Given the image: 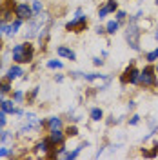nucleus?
<instances>
[{
	"label": "nucleus",
	"instance_id": "obj_30",
	"mask_svg": "<svg viewBox=\"0 0 158 160\" xmlns=\"http://www.w3.org/2000/svg\"><path fill=\"white\" fill-rule=\"evenodd\" d=\"M135 108H136V102H135V100H131V102L127 104V109H129V111H133Z\"/></svg>",
	"mask_w": 158,
	"mask_h": 160
},
{
	"label": "nucleus",
	"instance_id": "obj_19",
	"mask_svg": "<svg viewBox=\"0 0 158 160\" xmlns=\"http://www.w3.org/2000/svg\"><path fill=\"white\" fill-rule=\"evenodd\" d=\"M20 24H22V20H15V22H13V24H11V31H9V35H15V33H17V31H18V28H20Z\"/></svg>",
	"mask_w": 158,
	"mask_h": 160
},
{
	"label": "nucleus",
	"instance_id": "obj_13",
	"mask_svg": "<svg viewBox=\"0 0 158 160\" xmlns=\"http://www.w3.org/2000/svg\"><path fill=\"white\" fill-rule=\"evenodd\" d=\"M89 118L93 120V122H100V120L104 118V111L100 109V108H93V109L89 111Z\"/></svg>",
	"mask_w": 158,
	"mask_h": 160
},
{
	"label": "nucleus",
	"instance_id": "obj_5",
	"mask_svg": "<svg viewBox=\"0 0 158 160\" xmlns=\"http://www.w3.org/2000/svg\"><path fill=\"white\" fill-rule=\"evenodd\" d=\"M86 28H87V17L82 13H77V17L66 24V31H71V33H84Z\"/></svg>",
	"mask_w": 158,
	"mask_h": 160
},
{
	"label": "nucleus",
	"instance_id": "obj_17",
	"mask_svg": "<svg viewBox=\"0 0 158 160\" xmlns=\"http://www.w3.org/2000/svg\"><path fill=\"white\" fill-rule=\"evenodd\" d=\"M47 68H51V69H62L64 64H62L60 60H49V62H47Z\"/></svg>",
	"mask_w": 158,
	"mask_h": 160
},
{
	"label": "nucleus",
	"instance_id": "obj_6",
	"mask_svg": "<svg viewBox=\"0 0 158 160\" xmlns=\"http://www.w3.org/2000/svg\"><path fill=\"white\" fill-rule=\"evenodd\" d=\"M118 9V2L116 0H107L102 8L98 9V18L102 20V18H106L109 13H115V11Z\"/></svg>",
	"mask_w": 158,
	"mask_h": 160
},
{
	"label": "nucleus",
	"instance_id": "obj_21",
	"mask_svg": "<svg viewBox=\"0 0 158 160\" xmlns=\"http://www.w3.org/2000/svg\"><path fill=\"white\" fill-rule=\"evenodd\" d=\"M0 91H4V93H9V91H11L9 80H6V82H0Z\"/></svg>",
	"mask_w": 158,
	"mask_h": 160
},
{
	"label": "nucleus",
	"instance_id": "obj_15",
	"mask_svg": "<svg viewBox=\"0 0 158 160\" xmlns=\"http://www.w3.org/2000/svg\"><path fill=\"white\" fill-rule=\"evenodd\" d=\"M0 109L4 111V113H15V106H13L11 100H2L0 102Z\"/></svg>",
	"mask_w": 158,
	"mask_h": 160
},
{
	"label": "nucleus",
	"instance_id": "obj_22",
	"mask_svg": "<svg viewBox=\"0 0 158 160\" xmlns=\"http://www.w3.org/2000/svg\"><path fill=\"white\" fill-rule=\"evenodd\" d=\"M11 31V26H7L6 22H0V33H9Z\"/></svg>",
	"mask_w": 158,
	"mask_h": 160
},
{
	"label": "nucleus",
	"instance_id": "obj_27",
	"mask_svg": "<svg viewBox=\"0 0 158 160\" xmlns=\"http://www.w3.org/2000/svg\"><path fill=\"white\" fill-rule=\"evenodd\" d=\"M11 151L7 149V148H0V157H9Z\"/></svg>",
	"mask_w": 158,
	"mask_h": 160
},
{
	"label": "nucleus",
	"instance_id": "obj_4",
	"mask_svg": "<svg viewBox=\"0 0 158 160\" xmlns=\"http://www.w3.org/2000/svg\"><path fill=\"white\" fill-rule=\"evenodd\" d=\"M120 82L126 86V84H131V86H138L140 84V69H136V66H135V62L127 66L124 73H122V77H120Z\"/></svg>",
	"mask_w": 158,
	"mask_h": 160
},
{
	"label": "nucleus",
	"instance_id": "obj_25",
	"mask_svg": "<svg viewBox=\"0 0 158 160\" xmlns=\"http://www.w3.org/2000/svg\"><path fill=\"white\" fill-rule=\"evenodd\" d=\"M4 126H6V113L0 109V129H2Z\"/></svg>",
	"mask_w": 158,
	"mask_h": 160
},
{
	"label": "nucleus",
	"instance_id": "obj_32",
	"mask_svg": "<svg viewBox=\"0 0 158 160\" xmlns=\"http://www.w3.org/2000/svg\"><path fill=\"white\" fill-rule=\"evenodd\" d=\"M155 38H158V31H156V33H155Z\"/></svg>",
	"mask_w": 158,
	"mask_h": 160
},
{
	"label": "nucleus",
	"instance_id": "obj_7",
	"mask_svg": "<svg viewBox=\"0 0 158 160\" xmlns=\"http://www.w3.org/2000/svg\"><path fill=\"white\" fill-rule=\"evenodd\" d=\"M15 15H17V18H20V20H31L33 18V9H31L27 4H18V6L15 8Z\"/></svg>",
	"mask_w": 158,
	"mask_h": 160
},
{
	"label": "nucleus",
	"instance_id": "obj_16",
	"mask_svg": "<svg viewBox=\"0 0 158 160\" xmlns=\"http://www.w3.org/2000/svg\"><path fill=\"white\" fill-rule=\"evenodd\" d=\"M146 60H147L149 64L156 62V60H158V48H156V49H153V51H149L147 55H146Z\"/></svg>",
	"mask_w": 158,
	"mask_h": 160
},
{
	"label": "nucleus",
	"instance_id": "obj_24",
	"mask_svg": "<svg viewBox=\"0 0 158 160\" xmlns=\"http://www.w3.org/2000/svg\"><path fill=\"white\" fill-rule=\"evenodd\" d=\"M126 17H127V15H126V11H118V9H116V20H118V22H124Z\"/></svg>",
	"mask_w": 158,
	"mask_h": 160
},
{
	"label": "nucleus",
	"instance_id": "obj_33",
	"mask_svg": "<svg viewBox=\"0 0 158 160\" xmlns=\"http://www.w3.org/2000/svg\"><path fill=\"white\" fill-rule=\"evenodd\" d=\"M155 69H156V75H158V64H156V68H155Z\"/></svg>",
	"mask_w": 158,
	"mask_h": 160
},
{
	"label": "nucleus",
	"instance_id": "obj_18",
	"mask_svg": "<svg viewBox=\"0 0 158 160\" xmlns=\"http://www.w3.org/2000/svg\"><path fill=\"white\" fill-rule=\"evenodd\" d=\"M42 13V2L33 0V15H40Z\"/></svg>",
	"mask_w": 158,
	"mask_h": 160
},
{
	"label": "nucleus",
	"instance_id": "obj_8",
	"mask_svg": "<svg viewBox=\"0 0 158 160\" xmlns=\"http://www.w3.org/2000/svg\"><path fill=\"white\" fill-rule=\"evenodd\" d=\"M57 55L62 57V58H67V60H77V53L69 48H66V46H58L57 48Z\"/></svg>",
	"mask_w": 158,
	"mask_h": 160
},
{
	"label": "nucleus",
	"instance_id": "obj_12",
	"mask_svg": "<svg viewBox=\"0 0 158 160\" xmlns=\"http://www.w3.org/2000/svg\"><path fill=\"white\" fill-rule=\"evenodd\" d=\"M46 126L51 129H62V118H58V117H51L47 122H46Z\"/></svg>",
	"mask_w": 158,
	"mask_h": 160
},
{
	"label": "nucleus",
	"instance_id": "obj_2",
	"mask_svg": "<svg viewBox=\"0 0 158 160\" xmlns=\"http://www.w3.org/2000/svg\"><path fill=\"white\" fill-rule=\"evenodd\" d=\"M35 57V49L31 44H17L13 48V60L17 64H24V62H31Z\"/></svg>",
	"mask_w": 158,
	"mask_h": 160
},
{
	"label": "nucleus",
	"instance_id": "obj_23",
	"mask_svg": "<svg viewBox=\"0 0 158 160\" xmlns=\"http://www.w3.org/2000/svg\"><path fill=\"white\" fill-rule=\"evenodd\" d=\"M136 124H140V117L138 115H133V117L129 118V126H136Z\"/></svg>",
	"mask_w": 158,
	"mask_h": 160
},
{
	"label": "nucleus",
	"instance_id": "obj_11",
	"mask_svg": "<svg viewBox=\"0 0 158 160\" xmlns=\"http://www.w3.org/2000/svg\"><path fill=\"white\" fill-rule=\"evenodd\" d=\"M118 29H120L118 20H109L107 24H106V33H107V35H115Z\"/></svg>",
	"mask_w": 158,
	"mask_h": 160
},
{
	"label": "nucleus",
	"instance_id": "obj_1",
	"mask_svg": "<svg viewBox=\"0 0 158 160\" xmlns=\"http://www.w3.org/2000/svg\"><path fill=\"white\" fill-rule=\"evenodd\" d=\"M140 35H142L140 26L135 20H131L129 26L126 28V42L129 44V48L133 51H140Z\"/></svg>",
	"mask_w": 158,
	"mask_h": 160
},
{
	"label": "nucleus",
	"instance_id": "obj_36",
	"mask_svg": "<svg viewBox=\"0 0 158 160\" xmlns=\"http://www.w3.org/2000/svg\"><path fill=\"white\" fill-rule=\"evenodd\" d=\"M0 18H2V13H0Z\"/></svg>",
	"mask_w": 158,
	"mask_h": 160
},
{
	"label": "nucleus",
	"instance_id": "obj_14",
	"mask_svg": "<svg viewBox=\"0 0 158 160\" xmlns=\"http://www.w3.org/2000/svg\"><path fill=\"white\" fill-rule=\"evenodd\" d=\"M87 146H89L87 142H84V144H80L78 148H75L73 151H69V153H67V157H66V158H67V160H73V158H77V157L80 155V151L84 149V148H87Z\"/></svg>",
	"mask_w": 158,
	"mask_h": 160
},
{
	"label": "nucleus",
	"instance_id": "obj_31",
	"mask_svg": "<svg viewBox=\"0 0 158 160\" xmlns=\"http://www.w3.org/2000/svg\"><path fill=\"white\" fill-rule=\"evenodd\" d=\"M4 100V91H0V102Z\"/></svg>",
	"mask_w": 158,
	"mask_h": 160
},
{
	"label": "nucleus",
	"instance_id": "obj_3",
	"mask_svg": "<svg viewBox=\"0 0 158 160\" xmlns=\"http://www.w3.org/2000/svg\"><path fill=\"white\" fill-rule=\"evenodd\" d=\"M140 86H144V88H156L158 86V78H156V69H155V66L147 64L144 69L140 71Z\"/></svg>",
	"mask_w": 158,
	"mask_h": 160
},
{
	"label": "nucleus",
	"instance_id": "obj_20",
	"mask_svg": "<svg viewBox=\"0 0 158 160\" xmlns=\"http://www.w3.org/2000/svg\"><path fill=\"white\" fill-rule=\"evenodd\" d=\"M66 135H67V137H77V135H78V129H77V126H69V128L66 129Z\"/></svg>",
	"mask_w": 158,
	"mask_h": 160
},
{
	"label": "nucleus",
	"instance_id": "obj_34",
	"mask_svg": "<svg viewBox=\"0 0 158 160\" xmlns=\"http://www.w3.org/2000/svg\"><path fill=\"white\" fill-rule=\"evenodd\" d=\"M0 49H2V38H0Z\"/></svg>",
	"mask_w": 158,
	"mask_h": 160
},
{
	"label": "nucleus",
	"instance_id": "obj_10",
	"mask_svg": "<svg viewBox=\"0 0 158 160\" xmlns=\"http://www.w3.org/2000/svg\"><path fill=\"white\" fill-rule=\"evenodd\" d=\"M20 75H24V71H22V68H20V66H11L9 69H7V80L18 78Z\"/></svg>",
	"mask_w": 158,
	"mask_h": 160
},
{
	"label": "nucleus",
	"instance_id": "obj_28",
	"mask_svg": "<svg viewBox=\"0 0 158 160\" xmlns=\"http://www.w3.org/2000/svg\"><path fill=\"white\" fill-rule=\"evenodd\" d=\"M95 33H96V35H104V33H106V28H102V26H96Z\"/></svg>",
	"mask_w": 158,
	"mask_h": 160
},
{
	"label": "nucleus",
	"instance_id": "obj_9",
	"mask_svg": "<svg viewBox=\"0 0 158 160\" xmlns=\"http://www.w3.org/2000/svg\"><path fill=\"white\" fill-rule=\"evenodd\" d=\"M47 138H49L51 142L55 144V146H62L66 137H64L62 129H51V131H49V137H47Z\"/></svg>",
	"mask_w": 158,
	"mask_h": 160
},
{
	"label": "nucleus",
	"instance_id": "obj_26",
	"mask_svg": "<svg viewBox=\"0 0 158 160\" xmlns=\"http://www.w3.org/2000/svg\"><path fill=\"white\" fill-rule=\"evenodd\" d=\"M93 66H96V68H98V66H104V58L95 57V58H93Z\"/></svg>",
	"mask_w": 158,
	"mask_h": 160
},
{
	"label": "nucleus",
	"instance_id": "obj_35",
	"mask_svg": "<svg viewBox=\"0 0 158 160\" xmlns=\"http://www.w3.org/2000/svg\"><path fill=\"white\" fill-rule=\"evenodd\" d=\"M155 4H156V6H158V0H155Z\"/></svg>",
	"mask_w": 158,
	"mask_h": 160
},
{
	"label": "nucleus",
	"instance_id": "obj_29",
	"mask_svg": "<svg viewBox=\"0 0 158 160\" xmlns=\"http://www.w3.org/2000/svg\"><path fill=\"white\" fill-rule=\"evenodd\" d=\"M22 98H24V95H22V91H17V93H15V100H17V102H20Z\"/></svg>",
	"mask_w": 158,
	"mask_h": 160
}]
</instances>
